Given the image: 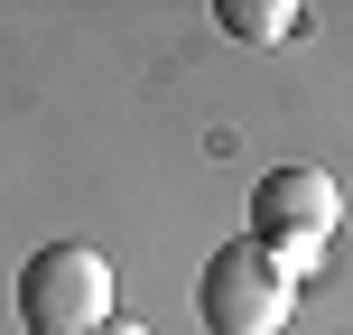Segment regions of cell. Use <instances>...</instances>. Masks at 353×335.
I'll return each instance as SVG.
<instances>
[{
  "mask_svg": "<svg viewBox=\"0 0 353 335\" xmlns=\"http://www.w3.org/2000/svg\"><path fill=\"white\" fill-rule=\"evenodd\" d=\"M214 19H223V37H242V47H270V37L298 28V0H214Z\"/></svg>",
  "mask_w": 353,
  "mask_h": 335,
  "instance_id": "obj_4",
  "label": "cell"
},
{
  "mask_svg": "<svg viewBox=\"0 0 353 335\" xmlns=\"http://www.w3.org/2000/svg\"><path fill=\"white\" fill-rule=\"evenodd\" d=\"M112 317V261L93 242H37L19 270V326L28 335H93Z\"/></svg>",
  "mask_w": 353,
  "mask_h": 335,
  "instance_id": "obj_2",
  "label": "cell"
},
{
  "mask_svg": "<svg viewBox=\"0 0 353 335\" xmlns=\"http://www.w3.org/2000/svg\"><path fill=\"white\" fill-rule=\"evenodd\" d=\"M288 307H298V270L261 242H223L205 261V280H195V317L214 335H279Z\"/></svg>",
  "mask_w": 353,
  "mask_h": 335,
  "instance_id": "obj_1",
  "label": "cell"
},
{
  "mask_svg": "<svg viewBox=\"0 0 353 335\" xmlns=\"http://www.w3.org/2000/svg\"><path fill=\"white\" fill-rule=\"evenodd\" d=\"M93 335H149L140 317H103V326H93Z\"/></svg>",
  "mask_w": 353,
  "mask_h": 335,
  "instance_id": "obj_5",
  "label": "cell"
},
{
  "mask_svg": "<svg viewBox=\"0 0 353 335\" xmlns=\"http://www.w3.org/2000/svg\"><path fill=\"white\" fill-rule=\"evenodd\" d=\"M335 214H344V195L325 168H270L251 186V242L279 251L288 270H316V242L335 233Z\"/></svg>",
  "mask_w": 353,
  "mask_h": 335,
  "instance_id": "obj_3",
  "label": "cell"
}]
</instances>
